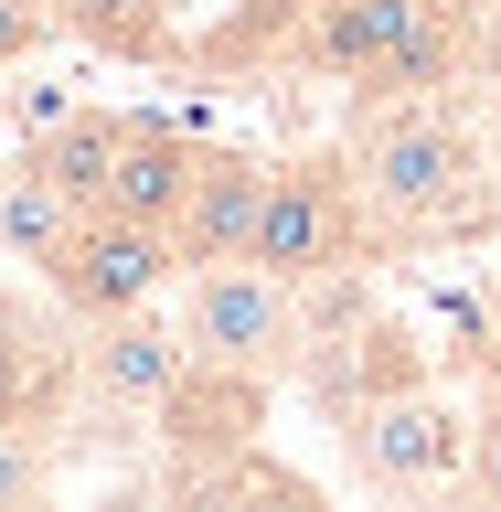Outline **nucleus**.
<instances>
[{
    "mask_svg": "<svg viewBox=\"0 0 501 512\" xmlns=\"http://www.w3.org/2000/svg\"><path fill=\"white\" fill-rule=\"evenodd\" d=\"M352 171H363V203L395 235H427V224H470L491 171H480V128L448 107V96H374L352 118Z\"/></svg>",
    "mask_w": 501,
    "mask_h": 512,
    "instance_id": "1",
    "label": "nucleus"
},
{
    "mask_svg": "<svg viewBox=\"0 0 501 512\" xmlns=\"http://www.w3.org/2000/svg\"><path fill=\"white\" fill-rule=\"evenodd\" d=\"M480 0H320L299 54L363 96H438L470 64Z\"/></svg>",
    "mask_w": 501,
    "mask_h": 512,
    "instance_id": "2",
    "label": "nucleus"
},
{
    "mask_svg": "<svg viewBox=\"0 0 501 512\" xmlns=\"http://www.w3.org/2000/svg\"><path fill=\"white\" fill-rule=\"evenodd\" d=\"M182 342L192 363H224V374H299L310 363V288L256 267V256H214V267H182Z\"/></svg>",
    "mask_w": 501,
    "mask_h": 512,
    "instance_id": "3",
    "label": "nucleus"
},
{
    "mask_svg": "<svg viewBox=\"0 0 501 512\" xmlns=\"http://www.w3.org/2000/svg\"><path fill=\"white\" fill-rule=\"evenodd\" d=\"M363 235H374V203H363V171L352 160H267V203H256V267L320 288L363 267Z\"/></svg>",
    "mask_w": 501,
    "mask_h": 512,
    "instance_id": "4",
    "label": "nucleus"
},
{
    "mask_svg": "<svg viewBox=\"0 0 501 512\" xmlns=\"http://www.w3.org/2000/svg\"><path fill=\"white\" fill-rule=\"evenodd\" d=\"M342 448L363 491H448L470 480V416L438 384H384L363 406H342Z\"/></svg>",
    "mask_w": 501,
    "mask_h": 512,
    "instance_id": "5",
    "label": "nucleus"
},
{
    "mask_svg": "<svg viewBox=\"0 0 501 512\" xmlns=\"http://www.w3.org/2000/svg\"><path fill=\"white\" fill-rule=\"evenodd\" d=\"M182 267L192 256H182L171 224H139V214H107V203H96L43 278H54V299L75 320H118V310H150L160 288H182Z\"/></svg>",
    "mask_w": 501,
    "mask_h": 512,
    "instance_id": "6",
    "label": "nucleus"
},
{
    "mask_svg": "<svg viewBox=\"0 0 501 512\" xmlns=\"http://www.w3.org/2000/svg\"><path fill=\"white\" fill-rule=\"evenodd\" d=\"M182 374H192L182 320H150V310L86 320V395H96V406H118V416H160Z\"/></svg>",
    "mask_w": 501,
    "mask_h": 512,
    "instance_id": "7",
    "label": "nucleus"
},
{
    "mask_svg": "<svg viewBox=\"0 0 501 512\" xmlns=\"http://www.w3.org/2000/svg\"><path fill=\"white\" fill-rule=\"evenodd\" d=\"M192 171H203V150H192L171 118H128L118 128V160H107V214H139V224H171L182 235V203H192Z\"/></svg>",
    "mask_w": 501,
    "mask_h": 512,
    "instance_id": "8",
    "label": "nucleus"
},
{
    "mask_svg": "<svg viewBox=\"0 0 501 512\" xmlns=\"http://www.w3.org/2000/svg\"><path fill=\"white\" fill-rule=\"evenodd\" d=\"M256 203H267V160H246V150H203L192 203H182V256H192V267L246 256V246H256Z\"/></svg>",
    "mask_w": 501,
    "mask_h": 512,
    "instance_id": "9",
    "label": "nucleus"
},
{
    "mask_svg": "<svg viewBox=\"0 0 501 512\" xmlns=\"http://www.w3.org/2000/svg\"><path fill=\"white\" fill-rule=\"evenodd\" d=\"M96 203L86 192H64L54 171H11V182H0V256H22V267H54L64 256V235H75V224H86Z\"/></svg>",
    "mask_w": 501,
    "mask_h": 512,
    "instance_id": "10",
    "label": "nucleus"
},
{
    "mask_svg": "<svg viewBox=\"0 0 501 512\" xmlns=\"http://www.w3.org/2000/svg\"><path fill=\"white\" fill-rule=\"evenodd\" d=\"M118 128L128 118H107V107H86V118H54V128H43V139H32V171H54V182L64 192H86V203H96V192H107V160H118Z\"/></svg>",
    "mask_w": 501,
    "mask_h": 512,
    "instance_id": "11",
    "label": "nucleus"
},
{
    "mask_svg": "<svg viewBox=\"0 0 501 512\" xmlns=\"http://www.w3.org/2000/svg\"><path fill=\"white\" fill-rule=\"evenodd\" d=\"M54 22L86 32V43H107V54H128V64L171 54V0H54Z\"/></svg>",
    "mask_w": 501,
    "mask_h": 512,
    "instance_id": "12",
    "label": "nucleus"
},
{
    "mask_svg": "<svg viewBox=\"0 0 501 512\" xmlns=\"http://www.w3.org/2000/svg\"><path fill=\"white\" fill-rule=\"evenodd\" d=\"M43 480H54V459H43V448H32L22 427H0V502H32Z\"/></svg>",
    "mask_w": 501,
    "mask_h": 512,
    "instance_id": "13",
    "label": "nucleus"
},
{
    "mask_svg": "<svg viewBox=\"0 0 501 512\" xmlns=\"http://www.w3.org/2000/svg\"><path fill=\"white\" fill-rule=\"evenodd\" d=\"M43 32H54V11H32V0H0V64L43 54Z\"/></svg>",
    "mask_w": 501,
    "mask_h": 512,
    "instance_id": "14",
    "label": "nucleus"
},
{
    "mask_svg": "<svg viewBox=\"0 0 501 512\" xmlns=\"http://www.w3.org/2000/svg\"><path fill=\"white\" fill-rule=\"evenodd\" d=\"M470 491H480V502L501 512V406H491V416L470 427Z\"/></svg>",
    "mask_w": 501,
    "mask_h": 512,
    "instance_id": "15",
    "label": "nucleus"
}]
</instances>
